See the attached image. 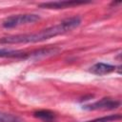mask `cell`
<instances>
[{"mask_svg":"<svg viewBox=\"0 0 122 122\" xmlns=\"http://www.w3.org/2000/svg\"><path fill=\"white\" fill-rule=\"evenodd\" d=\"M40 19V16L38 14L34 13H26V14H15V15H10L7 17L3 23L2 26L6 29H11L15 28L21 25H26V24H30L38 21Z\"/></svg>","mask_w":122,"mask_h":122,"instance_id":"cell-2","label":"cell"},{"mask_svg":"<svg viewBox=\"0 0 122 122\" xmlns=\"http://www.w3.org/2000/svg\"><path fill=\"white\" fill-rule=\"evenodd\" d=\"M58 51H59V49H57V48H48V49H43V50H38L36 51H33L29 54V57H33L35 59H38L40 57L52 55Z\"/></svg>","mask_w":122,"mask_h":122,"instance_id":"cell-8","label":"cell"},{"mask_svg":"<svg viewBox=\"0 0 122 122\" xmlns=\"http://www.w3.org/2000/svg\"><path fill=\"white\" fill-rule=\"evenodd\" d=\"M0 122H24V120L18 115L0 112Z\"/></svg>","mask_w":122,"mask_h":122,"instance_id":"cell-9","label":"cell"},{"mask_svg":"<svg viewBox=\"0 0 122 122\" xmlns=\"http://www.w3.org/2000/svg\"><path fill=\"white\" fill-rule=\"evenodd\" d=\"M29 54L26 51H18V50H8V49H0V57H8V58H29Z\"/></svg>","mask_w":122,"mask_h":122,"instance_id":"cell-6","label":"cell"},{"mask_svg":"<svg viewBox=\"0 0 122 122\" xmlns=\"http://www.w3.org/2000/svg\"><path fill=\"white\" fill-rule=\"evenodd\" d=\"M90 2L84 1H54V2H45L39 4V7L42 9H50V10H60V9H67L72 8L79 5L88 4Z\"/></svg>","mask_w":122,"mask_h":122,"instance_id":"cell-4","label":"cell"},{"mask_svg":"<svg viewBox=\"0 0 122 122\" xmlns=\"http://www.w3.org/2000/svg\"><path fill=\"white\" fill-rule=\"evenodd\" d=\"M81 23V18L79 16H72L61 21L59 24L41 30L40 31L33 33H26V34H16L10 35L0 39L1 44H26V43H36L48 40L50 38L55 37L57 35L66 33L76 27H78Z\"/></svg>","mask_w":122,"mask_h":122,"instance_id":"cell-1","label":"cell"},{"mask_svg":"<svg viewBox=\"0 0 122 122\" xmlns=\"http://www.w3.org/2000/svg\"><path fill=\"white\" fill-rule=\"evenodd\" d=\"M120 106V102L112 98H102L93 103L84 105L83 110L87 111H97V110H114Z\"/></svg>","mask_w":122,"mask_h":122,"instance_id":"cell-3","label":"cell"},{"mask_svg":"<svg viewBox=\"0 0 122 122\" xmlns=\"http://www.w3.org/2000/svg\"><path fill=\"white\" fill-rule=\"evenodd\" d=\"M116 69L115 66L113 65H110V64H106V63H96L94 65H92L90 68V72L96 74V75H105L108 73H111L112 71H114Z\"/></svg>","mask_w":122,"mask_h":122,"instance_id":"cell-5","label":"cell"},{"mask_svg":"<svg viewBox=\"0 0 122 122\" xmlns=\"http://www.w3.org/2000/svg\"><path fill=\"white\" fill-rule=\"evenodd\" d=\"M121 119V114H111V115H107V116H102L99 118H95L92 120H89V121H85V122H113L116 120H120Z\"/></svg>","mask_w":122,"mask_h":122,"instance_id":"cell-10","label":"cell"},{"mask_svg":"<svg viewBox=\"0 0 122 122\" xmlns=\"http://www.w3.org/2000/svg\"><path fill=\"white\" fill-rule=\"evenodd\" d=\"M34 117L44 121V122H54L56 119L55 113L49 111V110H40V111H36L33 113Z\"/></svg>","mask_w":122,"mask_h":122,"instance_id":"cell-7","label":"cell"}]
</instances>
